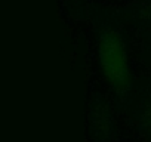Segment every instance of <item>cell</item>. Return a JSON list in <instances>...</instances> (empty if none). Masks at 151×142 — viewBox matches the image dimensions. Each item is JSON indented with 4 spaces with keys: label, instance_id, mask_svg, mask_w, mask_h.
<instances>
[{
    "label": "cell",
    "instance_id": "1",
    "mask_svg": "<svg viewBox=\"0 0 151 142\" xmlns=\"http://www.w3.org/2000/svg\"><path fill=\"white\" fill-rule=\"evenodd\" d=\"M99 61L105 77L111 83H122L129 70L127 55L120 39L105 36L99 46Z\"/></svg>",
    "mask_w": 151,
    "mask_h": 142
}]
</instances>
